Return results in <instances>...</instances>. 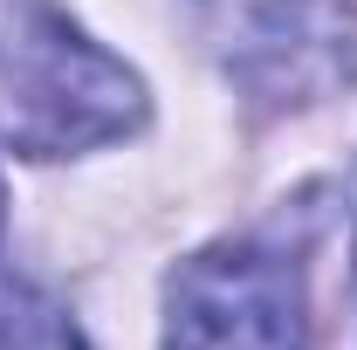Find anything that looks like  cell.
I'll list each match as a JSON object with an SVG mask.
<instances>
[{
  "label": "cell",
  "mask_w": 357,
  "mask_h": 350,
  "mask_svg": "<svg viewBox=\"0 0 357 350\" xmlns=\"http://www.w3.org/2000/svg\"><path fill=\"white\" fill-rule=\"evenodd\" d=\"M144 89L48 0L0 7V144L28 158H69L137 131Z\"/></svg>",
  "instance_id": "obj_1"
},
{
  "label": "cell",
  "mask_w": 357,
  "mask_h": 350,
  "mask_svg": "<svg viewBox=\"0 0 357 350\" xmlns=\"http://www.w3.org/2000/svg\"><path fill=\"white\" fill-rule=\"evenodd\" d=\"M303 282L268 248H206L165 289V350H303Z\"/></svg>",
  "instance_id": "obj_2"
},
{
  "label": "cell",
  "mask_w": 357,
  "mask_h": 350,
  "mask_svg": "<svg viewBox=\"0 0 357 350\" xmlns=\"http://www.w3.org/2000/svg\"><path fill=\"white\" fill-rule=\"evenodd\" d=\"M0 350H83V337L21 289H0Z\"/></svg>",
  "instance_id": "obj_3"
}]
</instances>
